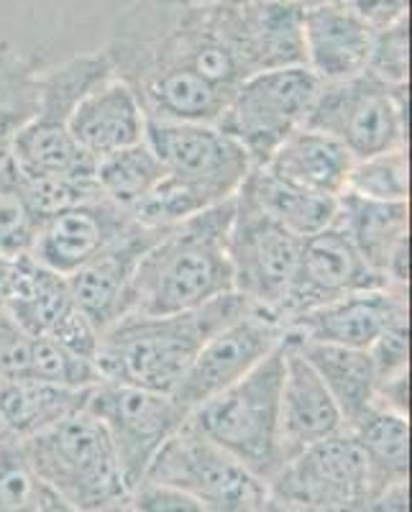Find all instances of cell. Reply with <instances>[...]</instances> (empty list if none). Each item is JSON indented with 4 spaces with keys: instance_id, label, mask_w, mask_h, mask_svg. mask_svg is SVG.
Instances as JSON below:
<instances>
[{
    "instance_id": "1",
    "label": "cell",
    "mask_w": 412,
    "mask_h": 512,
    "mask_svg": "<svg viewBox=\"0 0 412 512\" xmlns=\"http://www.w3.org/2000/svg\"><path fill=\"white\" fill-rule=\"evenodd\" d=\"M146 121L215 123L244 72L200 0H134L103 47Z\"/></svg>"
},
{
    "instance_id": "2",
    "label": "cell",
    "mask_w": 412,
    "mask_h": 512,
    "mask_svg": "<svg viewBox=\"0 0 412 512\" xmlns=\"http://www.w3.org/2000/svg\"><path fill=\"white\" fill-rule=\"evenodd\" d=\"M144 141L162 162L164 177L131 218L151 228H175L228 203L254 169L249 154L215 123L146 121Z\"/></svg>"
},
{
    "instance_id": "3",
    "label": "cell",
    "mask_w": 412,
    "mask_h": 512,
    "mask_svg": "<svg viewBox=\"0 0 412 512\" xmlns=\"http://www.w3.org/2000/svg\"><path fill=\"white\" fill-rule=\"evenodd\" d=\"M251 310L259 308L226 292L185 313H128L100 333L95 369L100 379L169 395L205 341Z\"/></svg>"
},
{
    "instance_id": "4",
    "label": "cell",
    "mask_w": 412,
    "mask_h": 512,
    "mask_svg": "<svg viewBox=\"0 0 412 512\" xmlns=\"http://www.w3.org/2000/svg\"><path fill=\"white\" fill-rule=\"evenodd\" d=\"M231 221L228 200L169 228L136 269L128 313H185L233 292L226 249Z\"/></svg>"
},
{
    "instance_id": "5",
    "label": "cell",
    "mask_w": 412,
    "mask_h": 512,
    "mask_svg": "<svg viewBox=\"0 0 412 512\" xmlns=\"http://www.w3.org/2000/svg\"><path fill=\"white\" fill-rule=\"evenodd\" d=\"M36 477L77 512L126 505L128 487L111 441L90 413L70 415L21 441Z\"/></svg>"
},
{
    "instance_id": "6",
    "label": "cell",
    "mask_w": 412,
    "mask_h": 512,
    "mask_svg": "<svg viewBox=\"0 0 412 512\" xmlns=\"http://www.w3.org/2000/svg\"><path fill=\"white\" fill-rule=\"evenodd\" d=\"M285 372V341L244 379L210 397L187 415V423L264 482L279 461V384Z\"/></svg>"
},
{
    "instance_id": "7",
    "label": "cell",
    "mask_w": 412,
    "mask_h": 512,
    "mask_svg": "<svg viewBox=\"0 0 412 512\" xmlns=\"http://www.w3.org/2000/svg\"><path fill=\"white\" fill-rule=\"evenodd\" d=\"M320 80L305 64L254 72L228 95L215 126L231 136L254 167H264L282 141L305 126Z\"/></svg>"
},
{
    "instance_id": "8",
    "label": "cell",
    "mask_w": 412,
    "mask_h": 512,
    "mask_svg": "<svg viewBox=\"0 0 412 512\" xmlns=\"http://www.w3.org/2000/svg\"><path fill=\"white\" fill-rule=\"evenodd\" d=\"M144 479L180 489L200 502L205 512H259L269 500L262 477L238 464L187 420L159 448Z\"/></svg>"
},
{
    "instance_id": "9",
    "label": "cell",
    "mask_w": 412,
    "mask_h": 512,
    "mask_svg": "<svg viewBox=\"0 0 412 512\" xmlns=\"http://www.w3.org/2000/svg\"><path fill=\"white\" fill-rule=\"evenodd\" d=\"M305 126L336 139L354 159L407 146V90L387 88L366 72L320 82Z\"/></svg>"
},
{
    "instance_id": "10",
    "label": "cell",
    "mask_w": 412,
    "mask_h": 512,
    "mask_svg": "<svg viewBox=\"0 0 412 512\" xmlns=\"http://www.w3.org/2000/svg\"><path fill=\"white\" fill-rule=\"evenodd\" d=\"M269 497L297 512H359L379 495L372 466L349 431L325 438L277 469Z\"/></svg>"
},
{
    "instance_id": "11",
    "label": "cell",
    "mask_w": 412,
    "mask_h": 512,
    "mask_svg": "<svg viewBox=\"0 0 412 512\" xmlns=\"http://www.w3.org/2000/svg\"><path fill=\"white\" fill-rule=\"evenodd\" d=\"M85 413L98 420L111 441L128 492L144 482L159 448L187 420V413L172 400V395L111 379H100L90 387Z\"/></svg>"
},
{
    "instance_id": "12",
    "label": "cell",
    "mask_w": 412,
    "mask_h": 512,
    "mask_svg": "<svg viewBox=\"0 0 412 512\" xmlns=\"http://www.w3.org/2000/svg\"><path fill=\"white\" fill-rule=\"evenodd\" d=\"M302 241L305 239L236 195L226 244L233 292L277 318L279 303L295 274Z\"/></svg>"
},
{
    "instance_id": "13",
    "label": "cell",
    "mask_w": 412,
    "mask_h": 512,
    "mask_svg": "<svg viewBox=\"0 0 412 512\" xmlns=\"http://www.w3.org/2000/svg\"><path fill=\"white\" fill-rule=\"evenodd\" d=\"M215 31L246 77L305 64L300 0H205Z\"/></svg>"
},
{
    "instance_id": "14",
    "label": "cell",
    "mask_w": 412,
    "mask_h": 512,
    "mask_svg": "<svg viewBox=\"0 0 412 512\" xmlns=\"http://www.w3.org/2000/svg\"><path fill=\"white\" fill-rule=\"evenodd\" d=\"M282 341L285 326L267 310H251L205 341L169 395L190 415L210 397L221 395L251 369L259 367L274 349L282 346Z\"/></svg>"
},
{
    "instance_id": "15",
    "label": "cell",
    "mask_w": 412,
    "mask_h": 512,
    "mask_svg": "<svg viewBox=\"0 0 412 512\" xmlns=\"http://www.w3.org/2000/svg\"><path fill=\"white\" fill-rule=\"evenodd\" d=\"M389 287L377 269L361 259L359 251L336 221L302 241L290 287L277 308V320L290 326L300 315L318 310L354 292Z\"/></svg>"
},
{
    "instance_id": "16",
    "label": "cell",
    "mask_w": 412,
    "mask_h": 512,
    "mask_svg": "<svg viewBox=\"0 0 412 512\" xmlns=\"http://www.w3.org/2000/svg\"><path fill=\"white\" fill-rule=\"evenodd\" d=\"M167 231L169 228H151L134 221L118 239L67 277L77 308L93 320L100 333L128 313L136 269L146 251Z\"/></svg>"
},
{
    "instance_id": "17",
    "label": "cell",
    "mask_w": 412,
    "mask_h": 512,
    "mask_svg": "<svg viewBox=\"0 0 412 512\" xmlns=\"http://www.w3.org/2000/svg\"><path fill=\"white\" fill-rule=\"evenodd\" d=\"M305 67L320 82L364 75L377 31L349 0H300Z\"/></svg>"
},
{
    "instance_id": "18",
    "label": "cell",
    "mask_w": 412,
    "mask_h": 512,
    "mask_svg": "<svg viewBox=\"0 0 412 512\" xmlns=\"http://www.w3.org/2000/svg\"><path fill=\"white\" fill-rule=\"evenodd\" d=\"M134 218L98 195L44 216L31 256L52 272L70 277L118 239Z\"/></svg>"
},
{
    "instance_id": "19",
    "label": "cell",
    "mask_w": 412,
    "mask_h": 512,
    "mask_svg": "<svg viewBox=\"0 0 412 512\" xmlns=\"http://www.w3.org/2000/svg\"><path fill=\"white\" fill-rule=\"evenodd\" d=\"M400 318H410V297L402 287H379L346 295L336 303L300 315L285 328L305 341L369 351L372 344Z\"/></svg>"
},
{
    "instance_id": "20",
    "label": "cell",
    "mask_w": 412,
    "mask_h": 512,
    "mask_svg": "<svg viewBox=\"0 0 412 512\" xmlns=\"http://www.w3.org/2000/svg\"><path fill=\"white\" fill-rule=\"evenodd\" d=\"M341 431H346V423L336 400L285 336V372L279 384V461L287 464L305 448Z\"/></svg>"
},
{
    "instance_id": "21",
    "label": "cell",
    "mask_w": 412,
    "mask_h": 512,
    "mask_svg": "<svg viewBox=\"0 0 412 512\" xmlns=\"http://www.w3.org/2000/svg\"><path fill=\"white\" fill-rule=\"evenodd\" d=\"M70 134L98 164L108 154L144 141L146 116L126 82L111 75L77 103L70 116Z\"/></svg>"
},
{
    "instance_id": "22",
    "label": "cell",
    "mask_w": 412,
    "mask_h": 512,
    "mask_svg": "<svg viewBox=\"0 0 412 512\" xmlns=\"http://www.w3.org/2000/svg\"><path fill=\"white\" fill-rule=\"evenodd\" d=\"M351 167L354 157L346 146L308 126L282 141V146L264 164V169L279 180L333 200L346 192Z\"/></svg>"
},
{
    "instance_id": "23",
    "label": "cell",
    "mask_w": 412,
    "mask_h": 512,
    "mask_svg": "<svg viewBox=\"0 0 412 512\" xmlns=\"http://www.w3.org/2000/svg\"><path fill=\"white\" fill-rule=\"evenodd\" d=\"M88 390L34 377H0V438L26 441L85 410Z\"/></svg>"
},
{
    "instance_id": "24",
    "label": "cell",
    "mask_w": 412,
    "mask_h": 512,
    "mask_svg": "<svg viewBox=\"0 0 412 512\" xmlns=\"http://www.w3.org/2000/svg\"><path fill=\"white\" fill-rule=\"evenodd\" d=\"M336 223L354 249L387 280L392 256L410 246V203H384L343 192L338 198Z\"/></svg>"
},
{
    "instance_id": "25",
    "label": "cell",
    "mask_w": 412,
    "mask_h": 512,
    "mask_svg": "<svg viewBox=\"0 0 412 512\" xmlns=\"http://www.w3.org/2000/svg\"><path fill=\"white\" fill-rule=\"evenodd\" d=\"M285 336L305 356V361L325 384V390L331 392L346 428L364 410L372 408L374 395H377V372H374V361L369 351L305 341V338H297L292 333H285Z\"/></svg>"
},
{
    "instance_id": "26",
    "label": "cell",
    "mask_w": 412,
    "mask_h": 512,
    "mask_svg": "<svg viewBox=\"0 0 412 512\" xmlns=\"http://www.w3.org/2000/svg\"><path fill=\"white\" fill-rule=\"evenodd\" d=\"M236 195H241L246 203L262 210L264 216L277 221L279 226H285L300 239L315 236L336 221L338 200L290 185V182L274 177L264 167L251 169Z\"/></svg>"
},
{
    "instance_id": "27",
    "label": "cell",
    "mask_w": 412,
    "mask_h": 512,
    "mask_svg": "<svg viewBox=\"0 0 412 512\" xmlns=\"http://www.w3.org/2000/svg\"><path fill=\"white\" fill-rule=\"evenodd\" d=\"M346 431L356 438V443L364 451L379 492L397 482H407V472H410L407 415L395 413V410L374 402L372 408L364 410Z\"/></svg>"
},
{
    "instance_id": "28",
    "label": "cell",
    "mask_w": 412,
    "mask_h": 512,
    "mask_svg": "<svg viewBox=\"0 0 412 512\" xmlns=\"http://www.w3.org/2000/svg\"><path fill=\"white\" fill-rule=\"evenodd\" d=\"M162 177V162L146 141L108 154L95 164V182H98L100 195L116 208L126 210L128 216H134V210L157 190Z\"/></svg>"
},
{
    "instance_id": "29",
    "label": "cell",
    "mask_w": 412,
    "mask_h": 512,
    "mask_svg": "<svg viewBox=\"0 0 412 512\" xmlns=\"http://www.w3.org/2000/svg\"><path fill=\"white\" fill-rule=\"evenodd\" d=\"M41 62L0 44V162L11 157L16 134L39 108Z\"/></svg>"
},
{
    "instance_id": "30",
    "label": "cell",
    "mask_w": 412,
    "mask_h": 512,
    "mask_svg": "<svg viewBox=\"0 0 412 512\" xmlns=\"http://www.w3.org/2000/svg\"><path fill=\"white\" fill-rule=\"evenodd\" d=\"M44 213L36 208L13 159L0 162V256H26L34 251Z\"/></svg>"
},
{
    "instance_id": "31",
    "label": "cell",
    "mask_w": 412,
    "mask_h": 512,
    "mask_svg": "<svg viewBox=\"0 0 412 512\" xmlns=\"http://www.w3.org/2000/svg\"><path fill=\"white\" fill-rule=\"evenodd\" d=\"M346 192L384 203H407L410 200V164L407 146L387 149L372 157L354 159Z\"/></svg>"
},
{
    "instance_id": "32",
    "label": "cell",
    "mask_w": 412,
    "mask_h": 512,
    "mask_svg": "<svg viewBox=\"0 0 412 512\" xmlns=\"http://www.w3.org/2000/svg\"><path fill=\"white\" fill-rule=\"evenodd\" d=\"M47 489L31 469L21 441L0 438V512H36Z\"/></svg>"
},
{
    "instance_id": "33",
    "label": "cell",
    "mask_w": 412,
    "mask_h": 512,
    "mask_svg": "<svg viewBox=\"0 0 412 512\" xmlns=\"http://www.w3.org/2000/svg\"><path fill=\"white\" fill-rule=\"evenodd\" d=\"M366 75L384 82L387 88L407 90V77H410V18L389 26V29L377 31L369 64H366Z\"/></svg>"
},
{
    "instance_id": "34",
    "label": "cell",
    "mask_w": 412,
    "mask_h": 512,
    "mask_svg": "<svg viewBox=\"0 0 412 512\" xmlns=\"http://www.w3.org/2000/svg\"><path fill=\"white\" fill-rule=\"evenodd\" d=\"M377 382L410 374V318H400L369 349Z\"/></svg>"
},
{
    "instance_id": "35",
    "label": "cell",
    "mask_w": 412,
    "mask_h": 512,
    "mask_svg": "<svg viewBox=\"0 0 412 512\" xmlns=\"http://www.w3.org/2000/svg\"><path fill=\"white\" fill-rule=\"evenodd\" d=\"M128 512H205L200 502L180 489L159 482H141L128 492Z\"/></svg>"
},
{
    "instance_id": "36",
    "label": "cell",
    "mask_w": 412,
    "mask_h": 512,
    "mask_svg": "<svg viewBox=\"0 0 412 512\" xmlns=\"http://www.w3.org/2000/svg\"><path fill=\"white\" fill-rule=\"evenodd\" d=\"M374 31L389 29L410 16V0H349Z\"/></svg>"
},
{
    "instance_id": "37",
    "label": "cell",
    "mask_w": 412,
    "mask_h": 512,
    "mask_svg": "<svg viewBox=\"0 0 412 512\" xmlns=\"http://www.w3.org/2000/svg\"><path fill=\"white\" fill-rule=\"evenodd\" d=\"M18 256H0V310L6 308V300L11 295L13 277H16Z\"/></svg>"
},
{
    "instance_id": "38",
    "label": "cell",
    "mask_w": 412,
    "mask_h": 512,
    "mask_svg": "<svg viewBox=\"0 0 412 512\" xmlns=\"http://www.w3.org/2000/svg\"><path fill=\"white\" fill-rule=\"evenodd\" d=\"M36 512H77V510L72 505H67L59 495H54L52 489H47V495H44V500H41L39 510Z\"/></svg>"
},
{
    "instance_id": "39",
    "label": "cell",
    "mask_w": 412,
    "mask_h": 512,
    "mask_svg": "<svg viewBox=\"0 0 412 512\" xmlns=\"http://www.w3.org/2000/svg\"><path fill=\"white\" fill-rule=\"evenodd\" d=\"M259 512H297V510H292V507L282 505V502H277V500H272V497H269V500L264 502V507Z\"/></svg>"
},
{
    "instance_id": "40",
    "label": "cell",
    "mask_w": 412,
    "mask_h": 512,
    "mask_svg": "<svg viewBox=\"0 0 412 512\" xmlns=\"http://www.w3.org/2000/svg\"><path fill=\"white\" fill-rule=\"evenodd\" d=\"M126 510V505H121V507H116V510H105V512H123Z\"/></svg>"
},
{
    "instance_id": "41",
    "label": "cell",
    "mask_w": 412,
    "mask_h": 512,
    "mask_svg": "<svg viewBox=\"0 0 412 512\" xmlns=\"http://www.w3.org/2000/svg\"><path fill=\"white\" fill-rule=\"evenodd\" d=\"M123 512H128V507H126V510H123Z\"/></svg>"
}]
</instances>
